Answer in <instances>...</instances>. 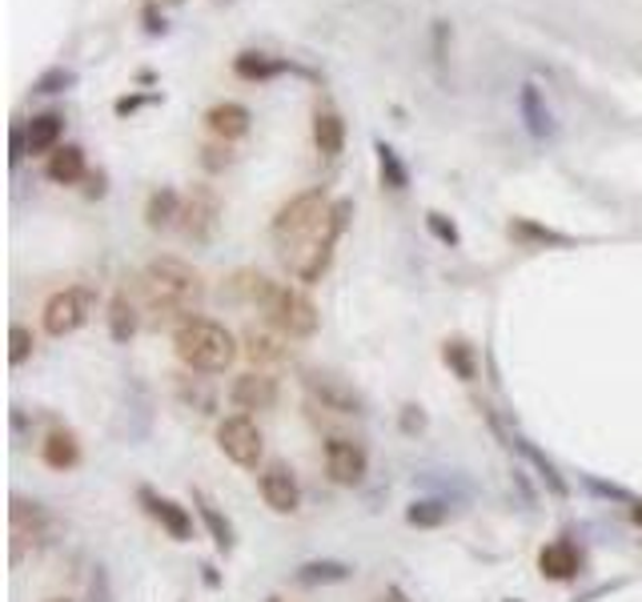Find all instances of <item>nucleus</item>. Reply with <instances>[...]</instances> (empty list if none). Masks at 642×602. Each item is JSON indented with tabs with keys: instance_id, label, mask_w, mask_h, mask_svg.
I'll use <instances>...</instances> for the list:
<instances>
[{
	"instance_id": "obj_1",
	"label": "nucleus",
	"mask_w": 642,
	"mask_h": 602,
	"mask_svg": "<svg viewBox=\"0 0 642 602\" xmlns=\"http://www.w3.org/2000/svg\"><path fill=\"white\" fill-rule=\"evenodd\" d=\"M141 289V309L149 314L153 329H177L185 317L201 309L205 297V282L190 262L181 257H153L137 277Z\"/></svg>"
},
{
	"instance_id": "obj_2",
	"label": "nucleus",
	"mask_w": 642,
	"mask_h": 602,
	"mask_svg": "<svg viewBox=\"0 0 642 602\" xmlns=\"http://www.w3.org/2000/svg\"><path fill=\"white\" fill-rule=\"evenodd\" d=\"M173 349H177L181 366L193 374H225L233 361H237V354H242L237 338H233L222 322L201 314L185 317V322L173 329Z\"/></svg>"
},
{
	"instance_id": "obj_3",
	"label": "nucleus",
	"mask_w": 642,
	"mask_h": 602,
	"mask_svg": "<svg viewBox=\"0 0 642 602\" xmlns=\"http://www.w3.org/2000/svg\"><path fill=\"white\" fill-rule=\"evenodd\" d=\"M57 518L37 502V498L12 494L9 498V562L24 567L29 559H37L41 550H49L57 542Z\"/></svg>"
},
{
	"instance_id": "obj_4",
	"label": "nucleus",
	"mask_w": 642,
	"mask_h": 602,
	"mask_svg": "<svg viewBox=\"0 0 642 602\" xmlns=\"http://www.w3.org/2000/svg\"><path fill=\"white\" fill-rule=\"evenodd\" d=\"M349 222H354V201L337 197L334 205H329V213H326V225H322V229L309 237L306 249H302V257L289 265L297 282L314 286V282H322V277L329 274V265H334V249H337V242L346 237Z\"/></svg>"
},
{
	"instance_id": "obj_5",
	"label": "nucleus",
	"mask_w": 642,
	"mask_h": 602,
	"mask_svg": "<svg viewBox=\"0 0 642 602\" xmlns=\"http://www.w3.org/2000/svg\"><path fill=\"white\" fill-rule=\"evenodd\" d=\"M329 193L326 185H314V190L306 193H297V197H289L282 205V210L274 213V237L282 245H294V242H309L322 225H326V213H329Z\"/></svg>"
},
{
	"instance_id": "obj_6",
	"label": "nucleus",
	"mask_w": 642,
	"mask_h": 602,
	"mask_svg": "<svg viewBox=\"0 0 642 602\" xmlns=\"http://www.w3.org/2000/svg\"><path fill=\"white\" fill-rule=\"evenodd\" d=\"M96 314V289L93 286H64L57 289L41 309L44 334L49 338H69L81 326H89V317Z\"/></svg>"
},
{
	"instance_id": "obj_7",
	"label": "nucleus",
	"mask_w": 642,
	"mask_h": 602,
	"mask_svg": "<svg viewBox=\"0 0 642 602\" xmlns=\"http://www.w3.org/2000/svg\"><path fill=\"white\" fill-rule=\"evenodd\" d=\"M265 317H269V326L282 329L285 338H314L317 326H322V314H317V306L309 302L302 289L294 286H277L274 297H269V306L262 309Z\"/></svg>"
},
{
	"instance_id": "obj_8",
	"label": "nucleus",
	"mask_w": 642,
	"mask_h": 602,
	"mask_svg": "<svg viewBox=\"0 0 642 602\" xmlns=\"http://www.w3.org/2000/svg\"><path fill=\"white\" fill-rule=\"evenodd\" d=\"M302 386H306L309 406H317V410L342 414V418H361V414H366V394H361L354 381L337 378V374L309 370L306 378H302Z\"/></svg>"
},
{
	"instance_id": "obj_9",
	"label": "nucleus",
	"mask_w": 642,
	"mask_h": 602,
	"mask_svg": "<svg viewBox=\"0 0 642 602\" xmlns=\"http://www.w3.org/2000/svg\"><path fill=\"white\" fill-rule=\"evenodd\" d=\"M217 450H222L233 466L257 470V462H262V455H265L262 426L253 422L249 414H230V418L217 422Z\"/></svg>"
},
{
	"instance_id": "obj_10",
	"label": "nucleus",
	"mask_w": 642,
	"mask_h": 602,
	"mask_svg": "<svg viewBox=\"0 0 642 602\" xmlns=\"http://www.w3.org/2000/svg\"><path fill=\"white\" fill-rule=\"evenodd\" d=\"M217 225H222V193L213 190V185H193L185 193V205H181L177 229L193 245H210L217 237Z\"/></svg>"
},
{
	"instance_id": "obj_11",
	"label": "nucleus",
	"mask_w": 642,
	"mask_h": 602,
	"mask_svg": "<svg viewBox=\"0 0 642 602\" xmlns=\"http://www.w3.org/2000/svg\"><path fill=\"white\" fill-rule=\"evenodd\" d=\"M322 458H326V475L337 487H361L369 475V455L366 446L346 438V433H329L322 442Z\"/></svg>"
},
{
	"instance_id": "obj_12",
	"label": "nucleus",
	"mask_w": 642,
	"mask_h": 602,
	"mask_svg": "<svg viewBox=\"0 0 642 602\" xmlns=\"http://www.w3.org/2000/svg\"><path fill=\"white\" fill-rule=\"evenodd\" d=\"M482 414H486V422H490V430H495L498 438H502L506 450H518V455H522L530 466H534L538 478H542V487H547L550 494H554V498H570V482H567V478H562L559 466L550 462V458L542 455V450H538V446L530 442V438H522V433H518V430H506V426L498 422V414L490 410V406H482Z\"/></svg>"
},
{
	"instance_id": "obj_13",
	"label": "nucleus",
	"mask_w": 642,
	"mask_h": 602,
	"mask_svg": "<svg viewBox=\"0 0 642 602\" xmlns=\"http://www.w3.org/2000/svg\"><path fill=\"white\" fill-rule=\"evenodd\" d=\"M257 490H262L265 507L274 510V514H297L302 510V482H297L294 466L285 462V458H274V462L262 466Z\"/></svg>"
},
{
	"instance_id": "obj_14",
	"label": "nucleus",
	"mask_w": 642,
	"mask_h": 602,
	"mask_svg": "<svg viewBox=\"0 0 642 602\" xmlns=\"http://www.w3.org/2000/svg\"><path fill=\"white\" fill-rule=\"evenodd\" d=\"M242 354L249 358L253 370L274 374L289 361V338L274 326H245L242 329Z\"/></svg>"
},
{
	"instance_id": "obj_15",
	"label": "nucleus",
	"mask_w": 642,
	"mask_h": 602,
	"mask_svg": "<svg viewBox=\"0 0 642 602\" xmlns=\"http://www.w3.org/2000/svg\"><path fill=\"white\" fill-rule=\"evenodd\" d=\"M137 502L145 507V514L153 518L173 542L193 539V514L181 507V502H173V498L161 494V490H153V487H137Z\"/></svg>"
},
{
	"instance_id": "obj_16",
	"label": "nucleus",
	"mask_w": 642,
	"mask_h": 602,
	"mask_svg": "<svg viewBox=\"0 0 642 602\" xmlns=\"http://www.w3.org/2000/svg\"><path fill=\"white\" fill-rule=\"evenodd\" d=\"M277 398H282V390H277V378H274V374H262V370L242 374V378H233V386H230V401L242 414L274 410Z\"/></svg>"
},
{
	"instance_id": "obj_17",
	"label": "nucleus",
	"mask_w": 642,
	"mask_h": 602,
	"mask_svg": "<svg viewBox=\"0 0 642 602\" xmlns=\"http://www.w3.org/2000/svg\"><path fill=\"white\" fill-rule=\"evenodd\" d=\"M277 282L262 274V269H237V274L225 277L222 297H230L233 306H253V309H265L269 297H274Z\"/></svg>"
},
{
	"instance_id": "obj_18",
	"label": "nucleus",
	"mask_w": 642,
	"mask_h": 602,
	"mask_svg": "<svg viewBox=\"0 0 642 602\" xmlns=\"http://www.w3.org/2000/svg\"><path fill=\"white\" fill-rule=\"evenodd\" d=\"M579 571H582V550L570 539H559L538 550V574H542V579L570 582V579H579Z\"/></svg>"
},
{
	"instance_id": "obj_19",
	"label": "nucleus",
	"mask_w": 642,
	"mask_h": 602,
	"mask_svg": "<svg viewBox=\"0 0 642 602\" xmlns=\"http://www.w3.org/2000/svg\"><path fill=\"white\" fill-rule=\"evenodd\" d=\"M249 125H253V113L245 105H237V101H217V105L205 113V129H210L217 141H225V145L242 141L245 133H249Z\"/></svg>"
},
{
	"instance_id": "obj_20",
	"label": "nucleus",
	"mask_w": 642,
	"mask_h": 602,
	"mask_svg": "<svg viewBox=\"0 0 642 602\" xmlns=\"http://www.w3.org/2000/svg\"><path fill=\"white\" fill-rule=\"evenodd\" d=\"M41 462L49 466V470H57V475L77 470V466H81V438H77L69 426H53L41 442Z\"/></svg>"
},
{
	"instance_id": "obj_21",
	"label": "nucleus",
	"mask_w": 642,
	"mask_h": 602,
	"mask_svg": "<svg viewBox=\"0 0 642 602\" xmlns=\"http://www.w3.org/2000/svg\"><path fill=\"white\" fill-rule=\"evenodd\" d=\"M518 116H522V125H527V133L534 141H547L550 133H554V116H550L547 96H542V89H538L534 81H527V85L518 89Z\"/></svg>"
},
{
	"instance_id": "obj_22",
	"label": "nucleus",
	"mask_w": 642,
	"mask_h": 602,
	"mask_svg": "<svg viewBox=\"0 0 642 602\" xmlns=\"http://www.w3.org/2000/svg\"><path fill=\"white\" fill-rule=\"evenodd\" d=\"M61 137H64L61 113H37L24 125V145H29L32 157H53L57 149H61Z\"/></svg>"
},
{
	"instance_id": "obj_23",
	"label": "nucleus",
	"mask_w": 642,
	"mask_h": 602,
	"mask_svg": "<svg viewBox=\"0 0 642 602\" xmlns=\"http://www.w3.org/2000/svg\"><path fill=\"white\" fill-rule=\"evenodd\" d=\"M137 329H141V306L129 297V289H116L113 302H109V338L116 346H129Z\"/></svg>"
},
{
	"instance_id": "obj_24",
	"label": "nucleus",
	"mask_w": 642,
	"mask_h": 602,
	"mask_svg": "<svg viewBox=\"0 0 642 602\" xmlns=\"http://www.w3.org/2000/svg\"><path fill=\"white\" fill-rule=\"evenodd\" d=\"M314 145L326 161L342 157V149H346V121H342L337 109L326 105L314 113Z\"/></svg>"
},
{
	"instance_id": "obj_25",
	"label": "nucleus",
	"mask_w": 642,
	"mask_h": 602,
	"mask_svg": "<svg viewBox=\"0 0 642 602\" xmlns=\"http://www.w3.org/2000/svg\"><path fill=\"white\" fill-rule=\"evenodd\" d=\"M181 205H185V197H181L177 190L161 185V190H153L149 193V201H145V225L153 233L173 229V225L181 222Z\"/></svg>"
},
{
	"instance_id": "obj_26",
	"label": "nucleus",
	"mask_w": 642,
	"mask_h": 602,
	"mask_svg": "<svg viewBox=\"0 0 642 602\" xmlns=\"http://www.w3.org/2000/svg\"><path fill=\"white\" fill-rule=\"evenodd\" d=\"M44 177L53 185H77V181H89V161H84L81 145H61L44 165Z\"/></svg>"
},
{
	"instance_id": "obj_27",
	"label": "nucleus",
	"mask_w": 642,
	"mask_h": 602,
	"mask_svg": "<svg viewBox=\"0 0 642 602\" xmlns=\"http://www.w3.org/2000/svg\"><path fill=\"white\" fill-rule=\"evenodd\" d=\"M294 64L289 61H277L269 53H257V49H245V53L233 57V73L242 76V81H253V85H262V81H274V76L289 73Z\"/></svg>"
},
{
	"instance_id": "obj_28",
	"label": "nucleus",
	"mask_w": 642,
	"mask_h": 602,
	"mask_svg": "<svg viewBox=\"0 0 642 602\" xmlns=\"http://www.w3.org/2000/svg\"><path fill=\"white\" fill-rule=\"evenodd\" d=\"M302 586H337V582L354 579V567L346 559H309L294 574Z\"/></svg>"
},
{
	"instance_id": "obj_29",
	"label": "nucleus",
	"mask_w": 642,
	"mask_h": 602,
	"mask_svg": "<svg viewBox=\"0 0 642 602\" xmlns=\"http://www.w3.org/2000/svg\"><path fill=\"white\" fill-rule=\"evenodd\" d=\"M193 507H197V514H201V522H205V530H210V539H213V547L222 550V554H230L233 547H237V534H233V522L222 514V510L213 507L210 498L201 494V490H193Z\"/></svg>"
},
{
	"instance_id": "obj_30",
	"label": "nucleus",
	"mask_w": 642,
	"mask_h": 602,
	"mask_svg": "<svg viewBox=\"0 0 642 602\" xmlns=\"http://www.w3.org/2000/svg\"><path fill=\"white\" fill-rule=\"evenodd\" d=\"M374 153H378V177L386 190L406 193L410 190V165L398 157V149L386 145V141H374Z\"/></svg>"
},
{
	"instance_id": "obj_31",
	"label": "nucleus",
	"mask_w": 642,
	"mask_h": 602,
	"mask_svg": "<svg viewBox=\"0 0 642 602\" xmlns=\"http://www.w3.org/2000/svg\"><path fill=\"white\" fill-rule=\"evenodd\" d=\"M510 237L530 245V249H542V245H559V249H567V245H574L567 233L550 229V225H538V222H530V217H514V222H510Z\"/></svg>"
},
{
	"instance_id": "obj_32",
	"label": "nucleus",
	"mask_w": 642,
	"mask_h": 602,
	"mask_svg": "<svg viewBox=\"0 0 642 602\" xmlns=\"http://www.w3.org/2000/svg\"><path fill=\"white\" fill-rule=\"evenodd\" d=\"M450 518V498L442 494H430V498H414L406 507V522L418 530H438Z\"/></svg>"
},
{
	"instance_id": "obj_33",
	"label": "nucleus",
	"mask_w": 642,
	"mask_h": 602,
	"mask_svg": "<svg viewBox=\"0 0 642 602\" xmlns=\"http://www.w3.org/2000/svg\"><path fill=\"white\" fill-rule=\"evenodd\" d=\"M442 361L450 366V374L458 381H475L478 378V354L466 338H446L442 341Z\"/></svg>"
},
{
	"instance_id": "obj_34",
	"label": "nucleus",
	"mask_w": 642,
	"mask_h": 602,
	"mask_svg": "<svg viewBox=\"0 0 642 602\" xmlns=\"http://www.w3.org/2000/svg\"><path fill=\"white\" fill-rule=\"evenodd\" d=\"M77 85V73L73 69H64V64H53L49 73H41L37 81H32V93H64V89H73Z\"/></svg>"
},
{
	"instance_id": "obj_35",
	"label": "nucleus",
	"mask_w": 642,
	"mask_h": 602,
	"mask_svg": "<svg viewBox=\"0 0 642 602\" xmlns=\"http://www.w3.org/2000/svg\"><path fill=\"white\" fill-rule=\"evenodd\" d=\"M32 349H37L32 329L21 326V322H12V329H9V361L12 366H24V361L32 358Z\"/></svg>"
},
{
	"instance_id": "obj_36",
	"label": "nucleus",
	"mask_w": 642,
	"mask_h": 602,
	"mask_svg": "<svg viewBox=\"0 0 642 602\" xmlns=\"http://www.w3.org/2000/svg\"><path fill=\"white\" fill-rule=\"evenodd\" d=\"M426 229L438 237L442 245H462V233H458V225H454V217H446V213H438V210H430L426 213Z\"/></svg>"
},
{
	"instance_id": "obj_37",
	"label": "nucleus",
	"mask_w": 642,
	"mask_h": 602,
	"mask_svg": "<svg viewBox=\"0 0 642 602\" xmlns=\"http://www.w3.org/2000/svg\"><path fill=\"white\" fill-rule=\"evenodd\" d=\"M233 161H237V153H233V149L225 145V141H222V145H205V149H201V165H205L210 173L230 170Z\"/></svg>"
},
{
	"instance_id": "obj_38",
	"label": "nucleus",
	"mask_w": 642,
	"mask_h": 602,
	"mask_svg": "<svg viewBox=\"0 0 642 602\" xmlns=\"http://www.w3.org/2000/svg\"><path fill=\"white\" fill-rule=\"evenodd\" d=\"M177 394H181L185 401H193V406H197L201 414H213V394L201 390V386H197L193 378H181V381H177Z\"/></svg>"
},
{
	"instance_id": "obj_39",
	"label": "nucleus",
	"mask_w": 642,
	"mask_h": 602,
	"mask_svg": "<svg viewBox=\"0 0 642 602\" xmlns=\"http://www.w3.org/2000/svg\"><path fill=\"white\" fill-rule=\"evenodd\" d=\"M153 101H161V96H157V93H129V96H116L113 113H116V116H133V113H137V109L153 105Z\"/></svg>"
},
{
	"instance_id": "obj_40",
	"label": "nucleus",
	"mask_w": 642,
	"mask_h": 602,
	"mask_svg": "<svg viewBox=\"0 0 642 602\" xmlns=\"http://www.w3.org/2000/svg\"><path fill=\"white\" fill-rule=\"evenodd\" d=\"M398 422H401V433H421L426 426H430V418H426V410L421 406H401V414H398Z\"/></svg>"
},
{
	"instance_id": "obj_41",
	"label": "nucleus",
	"mask_w": 642,
	"mask_h": 602,
	"mask_svg": "<svg viewBox=\"0 0 642 602\" xmlns=\"http://www.w3.org/2000/svg\"><path fill=\"white\" fill-rule=\"evenodd\" d=\"M587 487L594 490L599 498H614V502H626V507L634 502L631 490H626V487H614V482H599V478H587Z\"/></svg>"
},
{
	"instance_id": "obj_42",
	"label": "nucleus",
	"mask_w": 642,
	"mask_h": 602,
	"mask_svg": "<svg viewBox=\"0 0 642 602\" xmlns=\"http://www.w3.org/2000/svg\"><path fill=\"white\" fill-rule=\"evenodd\" d=\"M89 599H93V602H113V594H109L105 567H93V579H89Z\"/></svg>"
},
{
	"instance_id": "obj_43",
	"label": "nucleus",
	"mask_w": 642,
	"mask_h": 602,
	"mask_svg": "<svg viewBox=\"0 0 642 602\" xmlns=\"http://www.w3.org/2000/svg\"><path fill=\"white\" fill-rule=\"evenodd\" d=\"M378 602H414V599H410L406 591H401L398 582H390V586H386V591L378 594Z\"/></svg>"
},
{
	"instance_id": "obj_44",
	"label": "nucleus",
	"mask_w": 642,
	"mask_h": 602,
	"mask_svg": "<svg viewBox=\"0 0 642 602\" xmlns=\"http://www.w3.org/2000/svg\"><path fill=\"white\" fill-rule=\"evenodd\" d=\"M84 197H105V173H89V190Z\"/></svg>"
},
{
	"instance_id": "obj_45",
	"label": "nucleus",
	"mask_w": 642,
	"mask_h": 602,
	"mask_svg": "<svg viewBox=\"0 0 642 602\" xmlns=\"http://www.w3.org/2000/svg\"><path fill=\"white\" fill-rule=\"evenodd\" d=\"M145 29L157 37V32H165V21H157V4H149L145 9Z\"/></svg>"
},
{
	"instance_id": "obj_46",
	"label": "nucleus",
	"mask_w": 642,
	"mask_h": 602,
	"mask_svg": "<svg viewBox=\"0 0 642 602\" xmlns=\"http://www.w3.org/2000/svg\"><path fill=\"white\" fill-rule=\"evenodd\" d=\"M514 487L522 490V498H527L530 507H534V490H530V482H527V475H522V470H514Z\"/></svg>"
},
{
	"instance_id": "obj_47",
	"label": "nucleus",
	"mask_w": 642,
	"mask_h": 602,
	"mask_svg": "<svg viewBox=\"0 0 642 602\" xmlns=\"http://www.w3.org/2000/svg\"><path fill=\"white\" fill-rule=\"evenodd\" d=\"M631 522L634 527H642V498H634L631 502Z\"/></svg>"
},
{
	"instance_id": "obj_48",
	"label": "nucleus",
	"mask_w": 642,
	"mask_h": 602,
	"mask_svg": "<svg viewBox=\"0 0 642 602\" xmlns=\"http://www.w3.org/2000/svg\"><path fill=\"white\" fill-rule=\"evenodd\" d=\"M201 571H205V582H210V586H222V579H217V571H213L210 562H205V567H201Z\"/></svg>"
},
{
	"instance_id": "obj_49",
	"label": "nucleus",
	"mask_w": 642,
	"mask_h": 602,
	"mask_svg": "<svg viewBox=\"0 0 642 602\" xmlns=\"http://www.w3.org/2000/svg\"><path fill=\"white\" fill-rule=\"evenodd\" d=\"M44 602H77V599H64V594H57V599H44Z\"/></svg>"
},
{
	"instance_id": "obj_50",
	"label": "nucleus",
	"mask_w": 642,
	"mask_h": 602,
	"mask_svg": "<svg viewBox=\"0 0 642 602\" xmlns=\"http://www.w3.org/2000/svg\"><path fill=\"white\" fill-rule=\"evenodd\" d=\"M265 602H282V599H277V594H269V599H265Z\"/></svg>"
}]
</instances>
